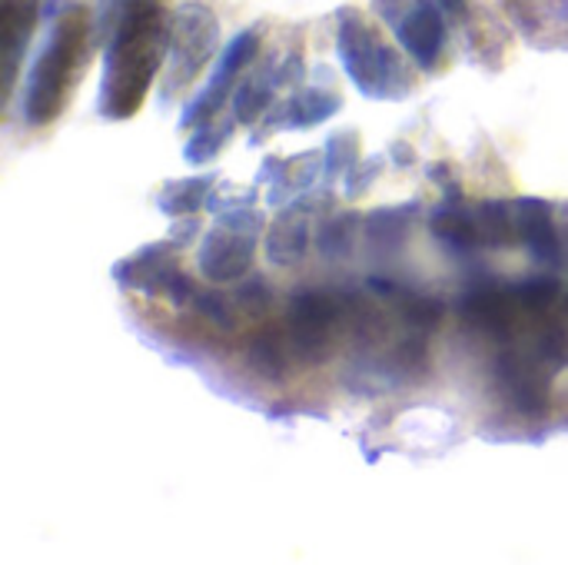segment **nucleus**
<instances>
[{"label":"nucleus","instance_id":"obj_13","mask_svg":"<svg viewBox=\"0 0 568 565\" xmlns=\"http://www.w3.org/2000/svg\"><path fill=\"white\" fill-rule=\"evenodd\" d=\"M40 13V0H3L0 7V50H3V87L13 90L17 67L23 57V47L33 33Z\"/></svg>","mask_w":568,"mask_h":565},{"label":"nucleus","instance_id":"obj_7","mask_svg":"<svg viewBox=\"0 0 568 565\" xmlns=\"http://www.w3.org/2000/svg\"><path fill=\"white\" fill-rule=\"evenodd\" d=\"M346 320V300L326 290H303L290 303L286 336L293 356L303 363H323L333 350V333Z\"/></svg>","mask_w":568,"mask_h":565},{"label":"nucleus","instance_id":"obj_11","mask_svg":"<svg viewBox=\"0 0 568 565\" xmlns=\"http://www.w3.org/2000/svg\"><path fill=\"white\" fill-rule=\"evenodd\" d=\"M313 213H316V200L313 196H300L293 203H286L276 220L266 226V256L276 266H290L300 263L310 250V230H313Z\"/></svg>","mask_w":568,"mask_h":565},{"label":"nucleus","instance_id":"obj_8","mask_svg":"<svg viewBox=\"0 0 568 565\" xmlns=\"http://www.w3.org/2000/svg\"><path fill=\"white\" fill-rule=\"evenodd\" d=\"M256 53H260V30L253 27V30H243V33L223 50V57H220V63H216V70H213V80L183 107L180 127H183V130H196V127L216 120V113H220V107L226 103V97H233L240 73L256 60Z\"/></svg>","mask_w":568,"mask_h":565},{"label":"nucleus","instance_id":"obj_14","mask_svg":"<svg viewBox=\"0 0 568 565\" xmlns=\"http://www.w3.org/2000/svg\"><path fill=\"white\" fill-rule=\"evenodd\" d=\"M516 233L536 260H559V230L546 200H516Z\"/></svg>","mask_w":568,"mask_h":565},{"label":"nucleus","instance_id":"obj_34","mask_svg":"<svg viewBox=\"0 0 568 565\" xmlns=\"http://www.w3.org/2000/svg\"><path fill=\"white\" fill-rule=\"evenodd\" d=\"M439 7L453 17H463L466 13V0H439Z\"/></svg>","mask_w":568,"mask_h":565},{"label":"nucleus","instance_id":"obj_9","mask_svg":"<svg viewBox=\"0 0 568 565\" xmlns=\"http://www.w3.org/2000/svg\"><path fill=\"white\" fill-rule=\"evenodd\" d=\"M496 383L506 403L523 416H542L552 403V380L539 353L536 356L503 353L496 360Z\"/></svg>","mask_w":568,"mask_h":565},{"label":"nucleus","instance_id":"obj_6","mask_svg":"<svg viewBox=\"0 0 568 565\" xmlns=\"http://www.w3.org/2000/svg\"><path fill=\"white\" fill-rule=\"evenodd\" d=\"M180 250L173 240L146 243L113 263V280L123 290H136L146 296H166L176 310H186L196 296L193 280L180 270Z\"/></svg>","mask_w":568,"mask_h":565},{"label":"nucleus","instance_id":"obj_23","mask_svg":"<svg viewBox=\"0 0 568 565\" xmlns=\"http://www.w3.org/2000/svg\"><path fill=\"white\" fill-rule=\"evenodd\" d=\"M476 226H479V246H509L519 240L516 233V203L506 200H486L476 210Z\"/></svg>","mask_w":568,"mask_h":565},{"label":"nucleus","instance_id":"obj_20","mask_svg":"<svg viewBox=\"0 0 568 565\" xmlns=\"http://www.w3.org/2000/svg\"><path fill=\"white\" fill-rule=\"evenodd\" d=\"M250 370L263 380H283L290 373V360H293V346H290V336L280 333L276 326L270 330H260L250 343Z\"/></svg>","mask_w":568,"mask_h":565},{"label":"nucleus","instance_id":"obj_22","mask_svg":"<svg viewBox=\"0 0 568 565\" xmlns=\"http://www.w3.org/2000/svg\"><path fill=\"white\" fill-rule=\"evenodd\" d=\"M276 87H280V83H276V70L250 73V77L233 90V113H236V120L246 123V127L256 123V120L266 113V107H270Z\"/></svg>","mask_w":568,"mask_h":565},{"label":"nucleus","instance_id":"obj_28","mask_svg":"<svg viewBox=\"0 0 568 565\" xmlns=\"http://www.w3.org/2000/svg\"><path fill=\"white\" fill-rule=\"evenodd\" d=\"M200 316H206L213 326H220V330H233L236 326V310H233V303L223 296V293H213V290H196V296H193V303H190Z\"/></svg>","mask_w":568,"mask_h":565},{"label":"nucleus","instance_id":"obj_17","mask_svg":"<svg viewBox=\"0 0 568 565\" xmlns=\"http://www.w3.org/2000/svg\"><path fill=\"white\" fill-rule=\"evenodd\" d=\"M320 167H323V153H320V150H310V153H300V157H293V160H283V170H280L276 183L270 186L266 203L286 206V203L300 200V196L316 183Z\"/></svg>","mask_w":568,"mask_h":565},{"label":"nucleus","instance_id":"obj_32","mask_svg":"<svg viewBox=\"0 0 568 565\" xmlns=\"http://www.w3.org/2000/svg\"><path fill=\"white\" fill-rule=\"evenodd\" d=\"M196 230H200V223L186 213V216H173V226H170V240L176 243V246H186L193 236H196Z\"/></svg>","mask_w":568,"mask_h":565},{"label":"nucleus","instance_id":"obj_1","mask_svg":"<svg viewBox=\"0 0 568 565\" xmlns=\"http://www.w3.org/2000/svg\"><path fill=\"white\" fill-rule=\"evenodd\" d=\"M170 40L160 0H116L110 10V40L103 57L100 113L106 120H130L163 60V43Z\"/></svg>","mask_w":568,"mask_h":565},{"label":"nucleus","instance_id":"obj_26","mask_svg":"<svg viewBox=\"0 0 568 565\" xmlns=\"http://www.w3.org/2000/svg\"><path fill=\"white\" fill-rule=\"evenodd\" d=\"M359 133L356 130H339L326 140L323 147V170L326 176H339V173H349L356 163H359Z\"/></svg>","mask_w":568,"mask_h":565},{"label":"nucleus","instance_id":"obj_33","mask_svg":"<svg viewBox=\"0 0 568 565\" xmlns=\"http://www.w3.org/2000/svg\"><path fill=\"white\" fill-rule=\"evenodd\" d=\"M393 160H396L399 167H409V163H416V153H413L409 143H396V147H393Z\"/></svg>","mask_w":568,"mask_h":565},{"label":"nucleus","instance_id":"obj_18","mask_svg":"<svg viewBox=\"0 0 568 565\" xmlns=\"http://www.w3.org/2000/svg\"><path fill=\"white\" fill-rule=\"evenodd\" d=\"M429 230L439 243H446L456 253H469L479 246V226L476 210H466L463 203H446L429 216Z\"/></svg>","mask_w":568,"mask_h":565},{"label":"nucleus","instance_id":"obj_30","mask_svg":"<svg viewBox=\"0 0 568 565\" xmlns=\"http://www.w3.org/2000/svg\"><path fill=\"white\" fill-rule=\"evenodd\" d=\"M379 170H383V160H359V163L346 173V196H363V193L376 183Z\"/></svg>","mask_w":568,"mask_h":565},{"label":"nucleus","instance_id":"obj_25","mask_svg":"<svg viewBox=\"0 0 568 565\" xmlns=\"http://www.w3.org/2000/svg\"><path fill=\"white\" fill-rule=\"evenodd\" d=\"M230 137H233V120H210V123L196 127V133L183 147V160L193 167H203L230 143Z\"/></svg>","mask_w":568,"mask_h":565},{"label":"nucleus","instance_id":"obj_21","mask_svg":"<svg viewBox=\"0 0 568 565\" xmlns=\"http://www.w3.org/2000/svg\"><path fill=\"white\" fill-rule=\"evenodd\" d=\"M213 186H216V176H210V173L170 180V183L160 190L156 206H160L166 216H186V213H193L196 206H206V196H210Z\"/></svg>","mask_w":568,"mask_h":565},{"label":"nucleus","instance_id":"obj_4","mask_svg":"<svg viewBox=\"0 0 568 565\" xmlns=\"http://www.w3.org/2000/svg\"><path fill=\"white\" fill-rule=\"evenodd\" d=\"M266 230V216L253 206H240L220 213L213 230L200 243V273L210 283H240L256 256L260 233Z\"/></svg>","mask_w":568,"mask_h":565},{"label":"nucleus","instance_id":"obj_12","mask_svg":"<svg viewBox=\"0 0 568 565\" xmlns=\"http://www.w3.org/2000/svg\"><path fill=\"white\" fill-rule=\"evenodd\" d=\"M519 306H523V303H519L516 290H513V286H499V283L493 280V283H476V286L459 300V316H463L473 330L503 340V336L513 330L516 310H519Z\"/></svg>","mask_w":568,"mask_h":565},{"label":"nucleus","instance_id":"obj_27","mask_svg":"<svg viewBox=\"0 0 568 565\" xmlns=\"http://www.w3.org/2000/svg\"><path fill=\"white\" fill-rule=\"evenodd\" d=\"M523 310H549L559 296V280L556 276H529L513 286Z\"/></svg>","mask_w":568,"mask_h":565},{"label":"nucleus","instance_id":"obj_2","mask_svg":"<svg viewBox=\"0 0 568 565\" xmlns=\"http://www.w3.org/2000/svg\"><path fill=\"white\" fill-rule=\"evenodd\" d=\"M87 40H90V17L80 7L63 10L27 77L23 120L30 127H47L63 113L87 57Z\"/></svg>","mask_w":568,"mask_h":565},{"label":"nucleus","instance_id":"obj_16","mask_svg":"<svg viewBox=\"0 0 568 565\" xmlns=\"http://www.w3.org/2000/svg\"><path fill=\"white\" fill-rule=\"evenodd\" d=\"M339 107H343V100L336 93H326V90H300L283 107H276L270 113V123H283V127L306 130V127H316V123H326L329 117H336Z\"/></svg>","mask_w":568,"mask_h":565},{"label":"nucleus","instance_id":"obj_10","mask_svg":"<svg viewBox=\"0 0 568 565\" xmlns=\"http://www.w3.org/2000/svg\"><path fill=\"white\" fill-rule=\"evenodd\" d=\"M396 37L403 50L416 60L419 70H436L443 50H446V20L439 10V0H413L396 17Z\"/></svg>","mask_w":568,"mask_h":565},{"label":"nucleus","instance_id":"obj_19","mask_svg":"<svg viewBox=\"0 0 568 565\" xmlns=\"http://www.w3.org/2000/svg\"><path fill=\"white\" fill-rule=\"evenodd\" d=\"M419 206L416 203H403V206H383L366 220V240L376 253H396L416 220Z\"/></svg>","mask_w":568,"mask_h":565},{"label":"nucleus","instance_id":"obj_31","mask_svg":"<svg viewBox=\"0 0 568 565\" xmlns=\"http://www.w3.org/2000/svg\"><path fill=\"white\" fill-rule=\"evenodd\" d=\"M236 306H243V310H250V313L266 310V306H270V286H266V280H263V276H250L246 283H240V290H236Z\"/></svg>","mask_w":568,"mask_h":565},{"label":"nucleus","instance_id":"obj_15","mask_svg":"<svg viewBox=\"0 0 568 565\" xmlns=\"http://www.w3.org/2000/svg\"><path fill=\"white\" fill-rule=\"evenodd\" d=\"M369 290L383 300H393L396 303V313L403 316V323L416 333H429L443 323L446 316V306L443 300L436 296H426V293H416V290H406L399 286L396 280H383V276H373L369 280Z\"/></svg>","mask_w":568,"mask_h":565},{"label":"nucleus","instance_id":"obj_24","mask_svg":"<svg viewBox=\"0 0 568 565\" xmlns=\"http://www.w3.org/2000/svg\"><path fill=\"white\" fill-rule=\"evenodd\" d=\"M359 223L363 216L359 213H339L333 220H326L316 233V246L326 260H343L353 253V243H356V233H359Z\"/></svg>","mask_w":568,"mask_h":565},{"label":"nucleus","instance_id":"obj_3","mask_svg":"<svg viewBox=\"0 0 568 565\" xmlns=\"http://www.w3.org/2000/svg\"><path fill=\"white\" fill-rule=\"evenodd\" d=\"M339 60L356 83L359 93L373 100H403L413 90L409 67L403 63L399 50H393L383 33L356 10H339V30H336Z\"/></svg>","mask_w":568,"mask_h":565},{"label":"nucleus","instance_id":"obj_29","mask_svg":"<svg viewBox=\"0 0 568 565\" xmlns=\"http://www.w3.org/2000/svg\"><path fill=\"white\" fill-rule=\"evenodd\" d=\"M256 203V190L253 186H236V183H220L210 190L206 196V210L210 213H230V210H240V206H250Z\"/></svg>","mask_w":568,"mask_h":565},{"label":"nucleus","instance_id":"obj_5","mask_svg":"<svg viewBox=\"0 0 568 565\" xmlns=\"http://www.w3.org/2000/svg\"><path fill=\"white\" fill-rule=\"evenodd\" d=\"M220 47V23L216 13L203 3H186L173 13L170 40H166V73H163V93L173 97L186 83L206 70Z\"/></svg>","mask_w":568,"mask_h":565}]
</instances>
